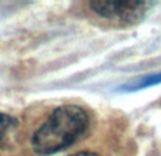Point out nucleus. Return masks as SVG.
Instances as JSON below:
<instances>
[{
	"label": "nucleus",
	"instance_id": "obj_3",
	"mask_svg": "<svg viewBox=\"0 0 161 156\" xmlns=\"http://www.w3.org/2000/svg\"><path fill=\"white\" fill-rule=\"evenodd\" d=\"M157 84H161V72L150 74V75H146V77L140 78V80H136V81H133V82H130V84L124 85V87H123V90L138 91V90L148 88V87H153V85H157Z\"/></svg>",
	"mask_w": 161,
	"mask_h": 156
},
{
	"label": "nucleus",
	"instance_id": "obj_4",
	"mask_svg": "<svg viewBox=\"0 0 161 156\" xmlns=\"http://www.w3.org/2000/svg\"><path fill=\"white\" fill-rule=\"evenodd\" d=\"M16 125H17V121H16L14 118L7 114H2V112H0V141H2L12 129H14Z\"/></svg>",
	"mask_w": 161,
	"mask_h": 156
},
{
	"label": "nucleus",
	"instance_id": "obj_1",
	"mask_svg": "<svg viewBox=\"0 0 161 156\" xmlns=\"http://www.w3.org/2000/svg\"><path fill=\"white\" fill-rule=\"evenodd\" d=\"M88 126V115L79 105H63L37 128L31 146L39 155H53L73 145Z\"/></svg>",
	"mask_w": 161,
	"mask_h": 156
},
{
	"label": "nucleus",
	"instance_id": "obj_5",
	"mask_svg": "<svg viewBox=\"0 0 161 156\" xmlns=\"http://www.w3.org/2000/svg\"><path fill=\"white\" fill-rule=\"evenodd\" d=\"M71 156H100L97 153H93V152H79V153H74Z\"/></svg>",
	"mask_w": 161,
	"mask_h": 156
},
{
	"label": "nucleus",
	"instance_id": "obj_2",
	"mask_svg": "<svg viewBox=\"0 0 161 156\" xmlns=\"http://www.w3.org/2000/svg\"><path fill=\"white\" fill-rule=\"evenodd\" d=\"M88 6L101 18L134 24L143 20L151 4L137 0H94L90 2Z\"/></svg>",
	"mask_w": 161,
	"mask_h": 156
}]
</instances>
